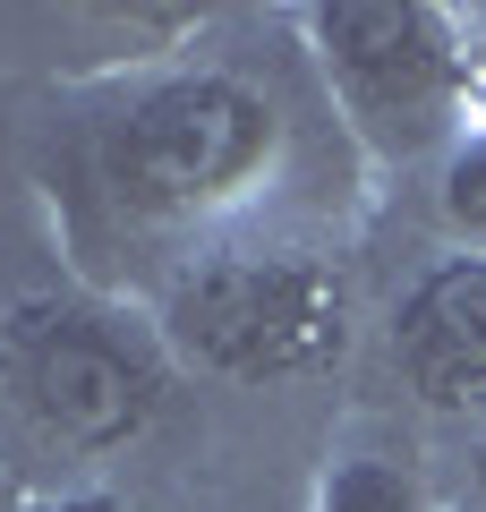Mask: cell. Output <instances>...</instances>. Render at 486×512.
<instances>
[{
  "instance_id": "6da1fadb",
  "label": "cell",
  "mask_w": 486,
  "mask_h": 512,
  "mask_svg": "<svg viewBox=\"0 0 486 512\" xmlns=\"http://www.w3.org/2000/svg\"><path fill=\"white\" fill-rule=\"evenodd\" d=\"M342 274L316 265L299 248H231L205 256L171 282V342L188 350L197 367L239 384H273V376H316V367L342 359Z\"/></svg>"
},
{
  "instance_id": "7a4b0ae2",
  "label": "cell",
  "mask_w": 486,
  "mask_h": 512,
  "mask_svg": "<svg viewBox=\"0 0 486 512\" xmlns=\"http://www.w3.org/2000/svg\"><path fill=\"white\" fill-rule=\"evenodd\" d=\"M0 384L18 419L60 453H111L145 436L162 402L154 350L86 299H18L0 325Z\"/></svg>"
},
{
  "instance_id": "3957f363",
  "label": "cell",
  "mask_w": 486,
  "mask_h": 512,
  "mask_svg": "<svg viewBox=\"0 0 486 512\" xmlns=\"http://www.w3.org/2000/svg\"><path fill=\"white\" fill-rule=\"evenodd\" d=\"M273 163V103L231 69H188L120 111L111 171L145 214H205Z\"/></svg>"
},
{
  "instance_id": "277c9868",
  "label": "cell",
  "mask_w": 486,
  "mask_h": 512,
  "mask_svg": "<svg viewBox=\"0 0 486 512\" xmlns=\"http://www.w3.org/2000/svg\"><path fill=\"white\" fill-rule=\"evenodd\" d=\"M307 35H316L324 77H333V94H342V111L359 120L367 146L418 154L444 137L452 103H461V77H469V52H452L444 9L333 0V9H307Z\"/></svg>"
},
{
  "instance_id": "5b68a950",
  "label": "cell",
  "mask_w": 486,
  "mask_h": 512,
  "mask_svg": "<svg viewBox=\"0 0 486 512\" xmlns=\"http://www.w3.org/2000/svg\"><path fill=\"white\" fill-rule=\"evenodd\" d=\"M393 359L427 410H486V256H444L393 316Z\"/></svg>"
},
{
  "instance_id": "8992f818",
  "label": "cell",
  "mask_w": 486,
  "mask_h": 512,
  "mask_svg": "<svg viewBox=\"0 0 486 512\" xmlns=\"http://www.w3.org/2000/svg\"><path fill=\"white\" fill-rule=\"evenodd\" d=\"M316 512H427V487H418L401 461L359 453V461H333V470H324Z\"/></svg>"
},
{
  "instance_id": "52a82bcc",
  "label": "cell",
  "mask_w": 486,
  "mask_h": 512,
  "mask_svg": "<svg viewBox=\"0 0 486 512\" xmlns=\"http://www.w3.org/2000/svg\"><path fill=\"white\" fill-rule=\"evenodd\" d=\"M444 222L486 248V137H469V146L444 163Z\"/></svg>"
},
{
  "instance_id": "ba28073f",
  "label": "cell",
  "mask_w": 486,
  "mask_h": 512,
  "mask_svg": "<svg viewBox=\"0 0 486 512\" xmlns=\"http://www.w3.org/2000/svg\"><path fill=\"white\" fill-rule=\"evenodd\" d=\"M35 512H137V504H120V495H52V504H35Z\"/></svg>"
},
{
  "instance_id": "9c48e42d",
  "label": "cell",
  "mask_w": 486,
  "mask_h": 512,
  "mask_svg": "<svg viewBox=\"0 0 486 512\" xmlns=\"http://www.w3.org/2000/svg\"><path fill=\"white\" fill-rule=\"evenodd\" d=\"M478 495H486V444H478Z\"/></svg>"
},
{
  "instance_id": "30bf717a",
  "label": "cell",
  "mask_w": 486,
  "mask_h": 512,
  "mask_svg": "<svg viewBox=\"0 0 486 512\" xmlns=\"http://www.w3.org/2000/svg\"><path fill=\"white\" fill-rule=\"evenodd\" d=\"M0 512H18V504H9V478H0Z\"/></svg>"
}]
</instances>
